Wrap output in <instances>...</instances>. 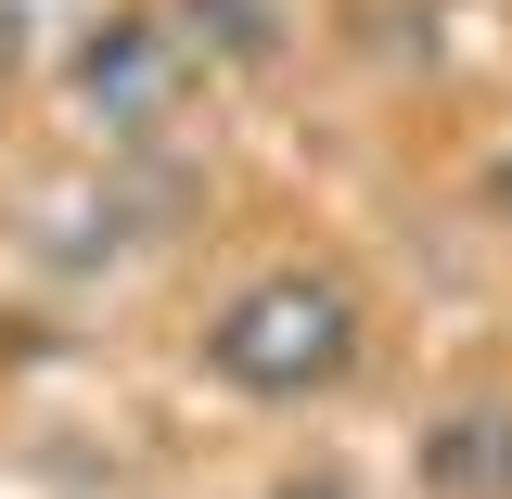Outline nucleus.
<instances>
[{
    "mask_svg": "<svg viewBox=\"0 0 512 499\" xmlns=\"http://www.w3.org/2000/svg\"><path fill=\"white\" fill-rule=\"evenodd\" d=\"M205 372L244 384V397H333L359 372V295L320 269H269L205 320Z\"/></svg>",
    "mask_w": 512,
    "mask_h": 499,
    "instance_id": "1",
    "label": "nucleus"
},
{
    "mask_svg": "<svg viewBox=\"0 0 512 499\" xmlns=\"http://www.w3.org/2000/svg\"><path fill=\"white\" fill-rule=\"evenodd\" d=\"M77 103L116 128V141H154V128L180 116V39H167L154 13H116V26L77 52Z\"/></svg>",
    "mask_w": 512,
    "mask_h": 499,
    "instance_id": "2",
    "label": "nucleus"
},
{
    "mask_svg": "<svg viewBox=\"0 0 512 499\" xmlns=\"http://www.w3.org/2000/svg\"><path fill=\"white\" fill-rule=\"evenodd\" d=\"M423 461H436L448 499H512V410H461Z\"/></svg>",
    "mask_w": 512,
    "mask_h": 499,
    "instance_id": "3",
    "label": "nucleus"
},
{
    "mask_svg": "<svg viewBox=\"0 0 512 499\" xmlns=\"http://www.w3.org/2000/svg\"><path fill=\"white\" fill-rule=\"evenodd\" d=\"M282 499H346V487H282Z\"/></svg>",
    "mask_w": 512,
    "mask_h": 499,
    "instance_id": "4",
    "label": "nucleus"
},
{
    "mask_svg": "<svg viewBox=\"0 0 512 499\" xmlns=\"http://www.w3.org/2000/svg\"><path fill=\"white\" fill-rule=\"evenodd\" d=\"M500 192H512V167H500Z\"/></svg>",
    "mask_w": 512,
    "mask_h": 499,
    "instance_id": "5",
    "label": "nucleus"
}]
</instances>
